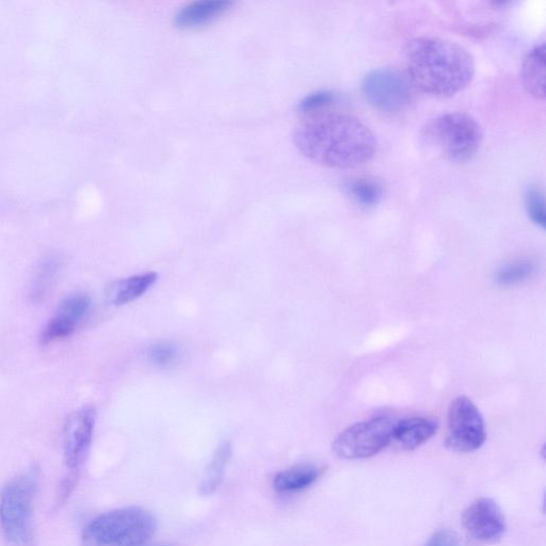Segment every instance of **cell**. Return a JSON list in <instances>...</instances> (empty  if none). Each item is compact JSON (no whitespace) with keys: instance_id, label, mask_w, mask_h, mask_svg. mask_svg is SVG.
<instances>
[{"instance_id":"obj_1","label":"cell","mask_w":546,"mask_h":546,"mask_svg":"<svg viewBox=\"0 0 546 546\" xmlns=\"http://www.w3.org/2000/svg\"><path fill=\"white\" fill-rule=\"evenodd\" d=\"M293 140L305 158L333 169L360 167L378 148L375 134L360 119L327 110L305 116L294 128Z\"/></svg>"},{"instance_id":"obj_2","label":"cell","mask_w":546,"mask_h":546,"mask_svg":"<svg viewBox=\"0 0 546 546\" xmlns=\"http://www.w3.org/2000/svg\"><path fill=\"white\" fill-rule=\"evenodd\" d=\"M406 66L415 90L436 98H451L467 88L475 74V61L468 50L437 37L411 40L406 50Z\"/></svg>"},{"instance_id":"obj_3","label":"cell","mask_w":546,"mask_h":546,"mask_svg":"<svg viewBox=\"0 0 546 546\" xmlns=\"http://www.w3.org/2000/svg\"><path fill=\"white\" fill-rule=\"evenodd\" d=\"M39 477L32 468L10 480L0 493V526L9 546H37L34 503Z\"/></svg>"},{"instance_id":"obj_4","label":"cell","mask_w":546,"mask_h":546,"mask_svg":"<svg viewBox=\"0 0 546 546\" xmlns=\"http://www.w3.org/2000/svg\"><path fill=\"white\" fill-rule=\"evenodd\" d=\"M156 527L155 518L143 508L112 510L85 527L82 546H146L155 535Z\"/></svg>"},{"instance_id":"obj_5","label":"cell","mask_w":546,"mask_h":546,"mask_svg":"<svg viewBox=\"0 0 546 546\" xmlns=\"http://www.w3.org/2000/svg\"><path fill=\"white\" fill-rule=\"evenodd\" d=\"M426 137L449 162L467 163L483 143L484 131L473 116L449 112L429 122Z\"/></svg>"},{"instance_id":"obj_6","label":"cell","mask_w":546,"mask_h":546,"mask_svg":"<svg viewBox=\"0 0 546 546\" xmlns=\"http://www.w3.org/2000/svg\"><path fill=\"white\" fill-rule=\"evenodd\" d=\"M96 414L92 407H84L72 413L63 428V459L67 474L64 475L57 505H63L74 491L80 472L90 452Z\"/></svg>"},{"instance_id":"obj_7","label":"cell","mask_w":546,"mask_h":546,"mask_svg":"<svg viewBox=\"0 0 546 546\" xmlns=\"http://www.w3.org/2000/svg\"><path fill=\"white\" fill-rule=\"evenodd\" d=\"M362 90L366 101L387 115L406 111L415 96L407 74L390 68L369 72L363 79Z\"/></svg>"},{"instance_id":"obj_8","label":"cell","mask_w":546,"mask_h":546,"mask_svg":"<svg viewBox=\"0 0 546 546\" xmlns=\"http://www.w3.org/2000/svg\"><path fill=\"white\" fill-rule=\"evenodd\" d=\"M395 422L389 417L352 425L333 443V453L346 460L367 459L379 454L393 441Z\"/></svg>"},{"instance_id":"obj_9","label":"cell","mask_w":546,"mask_h":546,"mask_svg":"<svg viewBox=\"0 0 546 546\" xmlns=\"http://www.w3.org/2000/svg\"><path fill=\"white\" fill-rule=\"evenodd\" d=\"M445 446L455 453H472L484 445L487 439L483 415L473 401L459 396L452 401L447 415Z\"/></svg>"},{"instance_id":"obj_10","label":"cell","mask_w":546,"mask_h":546,"mask_svg":"<svg viewBox=\"0 0 546 546\" xmlns=\"http://www.w3.org/2000/svg\"><path fill=\"white\" fill-rule=\"evenodd\" d=\"M462 526L465 534L478 544L500 541L506 532L501 507L492 499H479L464 510Z\"/></svg>"},{"instance_id":"obj_11","label":"cell","mask_w":546,"mask_h":546,"mask_svg":"<svg viewBox=\"0 0 546 546\" xmlns=\"http://www.w3.org/2000/svg\"><path fill=\"white\" fill-rule=\"evenodd\" d=\"M233 3L228 0H204L191 3L175 14L173 24L179 29H196L211 24L227 13Z\"/></svg>"},{"instance_id":"obj_12","label":"cell","mask_w":546,"mask_h":546,"mask_svg":"<svg viewBox=\"0 0 546 546\" xmlns=\"http://www.w3.org/2000/svg\"><path fill=\"white\" fill-rule=\"evenodd\" d=\"M438 429V422L428 417H409L395 423L393 440L407 451H414L435 436Z\"/></svg>"},{"instance_id":"obj_13","label":"cell","mask_w":546,"mask_h":546,"mask_svg":"<svg viewBox=\"0 0 546 546\" xmlns=\"http://www.w3.org/2000/svg\"><path fill=\"white\" fill-rule=\"evenodd\" d=\"M157 279L155 272H148L112 282L106 288V299L112 305L134 302L146 294Z\"/></svg>"},{"instance_id":"obj_14","label":"cell","mask_w":546,"mask_h":546,"mask_svg":"<svg viewBox=\"0 0 546 546\" xmlns=\"http://www.w3.org/2000/svg\"><path fill=\"white\" fill-rule=\"evenodd\" d=\"M522 83L525 90L537 100L545 98V44L536 45L522 63Z\"/></svg>"},{"instance_id":"obj_15","label":"cell","mask_w":546,"mask_h":546,"mask_svg":"<svg viewBox=\"0 0 546 546\" xmlns=\"http://www.w3.org/2000/svg\"><path fill=\"white\" fill-rule=\"evenodd\" d=\"M319 476L320 470L314 465H297L279 473L273 480V488L279 493L300 492L313 486Z\"/></svg>"},{"instance_id":"obj_16","label":"cell","mask_w":546,"mask_h":546,"mask_svg":"<svg viewBox=\"0 0 546 546\" xmlns=\"http://www.w3.org/2000/svg\"><path fill=\"white\" fill-rule=\"evenodd\" d=\"M232 457V445L230 442H223L217 451L202 477L200 491L203 495H211L216 492L222 483L224 473Z\"/></svg>"},{"instance_id":"obj_17","label":"cell","mask_w":546,"mask_h":546,"mask_svg":"<svg viewBox=\"0 0 546 546\" xmlns=\"http://www.w3.org/2000/svg\"><path fill=\"white\" fill-rule=\"evenodd\" d=\"M350 197L365 207L377 205L383 195L382 185L371 176H361L348 185Z\"/></svg>"},{"instance_id":"obj_18","label":"cell","mask_w":546,"mask_h":546,"mask_svg":"<svg viewBox=\"0 0 546 546\" xmlns=\"http://www.w3.org/2000/svg\"><path fill=\"white\" fill-rule=\"evenodd\" d=\"M537 267L533 262L519 261L510 263L496 273L495 280L502 286L519 285L531 279L536 273Z\"/></svg>"},{"instance_id":"obj_19","label":"cell","mask_w":546,"mask_h":546,"mask_svg":"<svg viewBox=\"0 0 546 546\" xmlns=\"http://www.w3.org/2000/svg\"><path fill=\"white\" fill-rule=\"evenodd\" d=\"M90 298L84 294L71 295L59 305L56 315L66 318L78 325L90 309Z\"/></svg>"},{"instance_id":"obj_20","label":"cell","mask_w":546,"mask_h":546,"mask_svg":"<svg viewBox=\"0 0 546 546\" xmlns=\"http://www.w3.org/2000/svg\"><path fill=\"white\" fill-rule=\"evenodd\" d=\"M336 100L337 95L332 91H317L305 96L298 104V110L303 116L318 114V112L326 111Z\"/></svg>"},{"instance_id":"obj_21","label":"cell","mask_w":546,"mask_h":546,"mask_svg":"<svg viewBox=\"0 0 546 546\" xmlns=\"http://www.w3.org/2000/svg\"><path fill=\"white\" fill-rule=\"evenodd\" d=\"M76 327L77 325L72 323V321L55 315L54 318L48 321V324L44 328L41 334V343L43 345H48L67 339V337L75 332Z\"/></svg>"},{"instance_id":"obj_22","label":"cell","mask_w":546,"mask_h":546,"mask_svg":"<svg viewBox=\"0 0 546 546\" xmlns=\"http://www.w3.org/2000/svg\"><path fill=\"white\" fill-rule=\"evenodd\" d=\"M525 207L528 217L541 229H545V203L543 191L537 186L528 187L525 192Z\"/></svg>"},{"instance_id":"obj_23","label":"cell","mask_w":546,"mask_h":546,"mask_svg":"<svg viewBox=\"0 0 546 546\" xmlns=\"http://www.w3.org/2000/svg\"><path fill=\"white\" fill-rule=\"evenodd\" d=\"M179 350L170 342H159L152 345L149 350L150 360L160 367H167L173 364L178 358Z\"/></svg>"},{"instance_id":"obj_24","label":"cell","mask_w":546,"mask_h":546,"mask_svg":"<svg viewBox=\"0 0 546 546\" xmlns=\"http://www.w3.org/2000/svg\"><path fill=\"white\" fill-rule=\"evenodd\" d=\"M425 546H460V540L455 532L441 529L427 541Z\"/></svg>"}]
</instances>
